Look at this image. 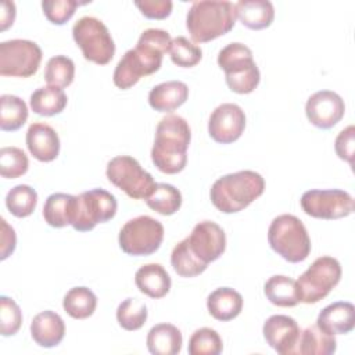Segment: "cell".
Returning <instances> with one entry per match:
<instances>
[{"instance_id":"obj_13","label":"cell","mask_w":355,"mask_h":355,"mask_svg":"<svg viewBox=\"0 0 355 355\" xmlns=\"http://www.w3.org/2000/svg\"><path fill=\"white\" fill-rule=\"evenodd\" d=\"M302 211L316 219H341L354 212V198L340 189L308 190L300 200Z\"/></svg>"},{"instance_id":"obj_2","label":"cell","mask_w":355,"mask_h":355,"mask_svg":"<svg viewBox=\"0 0 355 355\" xmlns=\"http://www.w3.org/2000/svg\"><path fill=\"white\" fill-rule=\"evenodd\" d=\"M191 132L187 121L179 115L164 116L155 130L151 159L158 171L168 175L179 173L187 164V148Z\"/></svg>"},{"instance_id":"obj_4","label":"cell","mask_w":355,"mask_h":355,"mask_svg":"<svg viewBox=\"0 0 355 355\" xmlns=\"http://www.w3.org/2000/svg\"><path fill=\"white\" fill-rule=\"evenodd\" d=\"M236 8L230 1H194L186 15V28L196 43L211 42L236 24Z\"/></svg>"},{"instance_id":"obj_25","label":"cell","mask_w":355,"mask_h":355,"mask_svg":"<svg viewBox=\"0 0 355 355\" xmlns=\"http://www.w3.org/2000/svg\"><path fill=\"white\" fill-rule=\"evenodd\" d=\"M183 337L180 330L171 323H159L147 334V348L153 355H176L180 352Z\"/></svg>"},{"instance_id":"obj_44","label":"cell","mask_w":355,"mask_h":355,"mask_svg":"<svg viewBox=\"0 0 355 355\" xmlns=\"http://www.w3.org/2000/svg\"><path fill=\"white\" fill-rule=\"evenodd\" d=\"M15 244H17V236L15 232L12 229V226H10L4 218H1V233H0V258L6 259L8 255H11L15 250Z\"/></svg>"},{"instance_id":"obj_28","label":"cell","mask_w":355,"mask_h":355,"mask_svg":"<svg viewBox=\"0 0 355 355\" xmlns=\"http://www.w3.org/2000/svg\"><path fill=\"white\" fill-rule=\"evenodd\" d=\"M68 98L61 87L57 86H43L36 89L29 98V105L32 111L42 116H53L64 111Z\"/></svg>"},{"instance_id":"obj_26","label":"cell","mask_w":355,"mask_h":355,"mask_svg":"<svg viewBox=\"0 0 355 355\" xmlns=\"http://www.w3.org/2000/svg\"><path fill=\"white\" fill-rule=\"evenodd\" d=\"M337 341L334 334H329L316 324L301 330L295 354L301 355H330L334 354Z\"/></svg>"},{"instance_id":"obj_30","label":"cell","mask_w":355,"mask_h":355,"mask_svg":"<svg viewBox=\"0 0 355 355\" xmlns=\"http://www.w3.org/2000/svg\"><path fill=\"white\" fill-rule=\"evenodd\" d=\"M62 306L71 318L86 319L94 313L97 306V297L87 287H73L65 294Z\"/></svg>"},{"instance_id":"obj_41","label":"cell","mask_w":355,"mask_h":355,"mask_svg":"<svg viewBox=\"0 0 355 355\" xmlns=\"http://www.w3.org/2000/svg\"><path fill=\"white\" fill-rule=\"evenodd\" d=\"M79 4L76 0H43L42 8L51 24L64 25L73 17Z\"/></svg>"},{"instance_id":"obj_40","label":"cell","mask_w":355,"mask_h":355,"mask_svg":"<svg viewBox=\"0 0 355 355\" xmlns=\"http://www.w3.org/2000/svg\"><path fill=\"white\" fill-rule=\"evenodd\" d=\"M22 324V312L18 304L6 295L0 297V333L4 337L14 336Z\"/></svg>"},{"instance_id":"obj_11","label":"cell","mask_w":355,"mask_h":355,"mask_svg":"<svg viewBox=\"0 0 355 355\" xmlns=\"http://www.w3.org/2000/svg\"><path fill=\"white\" fill-rule=\"evenodd\" d=\"M105 173L114 186L123 190L130 198L135 200H146L157 184L153 176L144 171L133 157L129 155H118L110 159Z\"/></svg>"},{"instance_id":"obj_36","label":"cell","mask_w":355,"mask_h":355,"mask_svg":"<svg viewBox=\"0 0 355 355\" xmlns=\"http://www.w3.org/2000/svg\"><path fill=\"white\" fill-rule=\"evenodd\" d=\"M75 78V64L67 55H54L46 64L44 79L49 85L57 87H67Z\"/></svg>"},{"instance_id":"obj_39","label":"cell","mask_w":355,"mask_h":355,"mask_svg":"<svg viewBox=\"0 0 355 355\" xmlns=\"http://www.w3.org/2000/svg\"><path fill=\"white\" fill-rule=\"evenodd\" d=\"M29 161L18 147H3L0 150V175L6 179H15L26 173Z\"/></svg>"},{"instance_id":"obj_27","label":"cell","mask_w":355,"mask_h":355,"mask_svg":"<svg viewBox=\"0 0 355 355\" xmlns=\"http://www.w3.org/2000/svg\"><path fill=\"white\" fill-rule=\"evenodd\" d=\"M76 196L67 193L50 194L43 205V218L51 227H64L72 223Z\"/></svg>"},{"instance_id":"obj_45","label":"cell","mask_w":355,"mask_h":355,"mask_svg":"<svg viewBox=\"0 0 355 355\" xmlns=\"http://www.w3.org/2000/svg\"><path fill=\"white\" fill-rule=\"evenodd\" d=\"M15 19V4L12 1H3L0 11V22L1 31H6L8 26L14 24Z\"/></svg>"},{"instance_id":"obj_31","label":"cell","mask_w":355,"mask_h":355,"mask_svg":"<svg viewBox=\"0 0 355 355\" xmlns=\"http://www.w3.org/2000/svg\"><path fill=\"white\" fill-rule=\"evenodd\" d=\"M28 119V107L22 98L12 94L0 97V129L4 132L18 130Z\"/></svg>"},{"instance_id":"obj_15","label":"cell","mask_w":355,"mask_h":355,"mask_svg":"<svg viewBox=\"0 0 355 355\" xmlns=\"http://www.w3.org/2000/svg\"><path fill=\"white\" fill-rule=\"evenodd\" d=\"M245 114L237 104L223 103L218 105L208 121L209 136L220 144L236 141L244 132Z\"/></svg>"},{"instance_id":"obj_1","label":"cell","mask_w":355,"mask_h":355,"mask_svg":"<svg viewBox=\"0 0 355 355\" xmlns=\"http://www.w3.org/2000/svg\"><path fill=\"white\" fill-rule=\"evenodd\" d=\"M171 35L164 29L150 28L141 32L135 49L128 50L114 71V85L126 90L135 86L141 76L155 73L162 64V57L169 51Z\"/></svg>"},{"instance_id":"obj_35","label":"cell","mask_w":355,"mask_h":355,"mask_svg":"<svg viewBox=\"0 0 355 355\" xmlns=\"http://www.w3.org/2000/svg\"><path fill=\"white\" fill-rule=\"evenodd\" d=\"M116 320L119 326L128 331L139 330L147 320V306L137 298L123 300L116 309Z\"/></svg>"},{"instance_id":"obj_33","label":"cell","mask_w":355,"mask_h":355,"mask_svg":"<svg viewBox=\"0 0 355 355\" xmlns=\"http://www.w3.org/2000/svg\"><path fill=\"white\" fill-rule=\"evenodd\" d=\"M171 265L182 277H194L207 269V263L201 262L189 248L186 239L179 241L171 254Z\"/></svg>"},{"instance_id":"obj_18","label":"cell","mask_w":355,"mask_h":355,"mask_svg":"<svg viewBox=\"0 0 355 355\" xmlns=\"http://www.w3.org/2000/svg\"><path fill=\"white\" fill-rule=\"evenodd\" d=\"M26 147L40 162H51L60 154V137L47 123L36 122L28 128Z\"/></svg>"},{"instance_id":"obj_32","label":"cell","mask_w":355,"mask_h":355,"mask_svg":"<svg viewBox=\"0 0 355 355\" xmlns=\"http://www.w3.org/2000/svg\"><path fill=\"white\" fill-rule=\"evenodd\" d=\"M146 204L161 215H173L182 205V194L172 184L157 183L153 193L146 198Z\"/></svg>"},{"instance_id":"obj_20","label":"cell","mask_w":355,"mask_h":355,"mask_svg":"<svg viewBox=\"0 0 355 355\" xmlns=\"http://www.w3.org/2000/svg\"><path fill=\"white\" fill-rule=\"evenodd\" d=\"M31 336L37 345L53 348L62 341L65 336V323L58 313L43 311L32 319Z\"/></svg>"},{"instance_id":"obj_42","label":"cell","mask_w":355,"mask_h":355,"mask_svg":"<svg viewBox=\"0 0 355 355\" xmlns=\"http://www.w3.org/2000/svg\"><path fill=\"white\" fill-rule=\"evenodd\" d=\"M354 147H355V128L352 125L343 129L334 141V150L340 159L354 164Z\"/></svg>"},{"instance_id":"obj_43","label":"cell","mask_w":355,"mask_h":355,"mask_svg":"<svg viewBox=\"0 0 355 355\" xmlns=\"http://www.w3.org/2000/svg\"><path fill=\"white\" fill-rule=\"evenodd\" d=\"M135 6L150 19H164L171 15L173 4L171 0H144L136 1Z\"/></svg>"},{"instance_id":"obj_37","label":"cell","mask_w":355,"mask_h":355,"mask_svg":"<svg viewBox=\"0 0 355 355\" xmlns=\"http://www.w3.org/2000/svg\"><path fill=\"white\" fill-rule=\"evenodd\" d=\"M187 349L190 355H219L223 349V343L216 330L201 327L191 334Z\"/></svg>"},{"instance_id":"obj_38","label":"cell","mask_w":355,"mask_h":355,"mask_svg":"<svg viewBox=\"0 0 355 355\" xmlns=\"http://www.w3.org/2000/svg\"><path fill=\"white\" fill-rule=\"evenodd\" d=\"M168 53L172 62L182 68H191L197 65L202 58V51L200 46L194 44L184 36H178L172 39Z\"/></svg>"},{"instance_id":"obj_34","label":"cell","mask_w":355,"mask_h":355,"mask_svg":"<svg viewBox=\"0 0 355 355\" xmlns=\"http://www.w3.org/2000/svg\"><path fill=\"white\" fill-rule=\"evenodd\" d=\"M36 204L37 193L28 184H18L6 196V207L17 218L29 216L35 211Z\"/></svg>"},{"instance_id":"obj_17","label":"cell","mask_w":355,"mask_h":355,"mask_svg":"<svg viewBox=\"0 0 355 355\" xmlns=\"http://www.w3.org/2000/svg\"><path fill=\"white\" fill-rule=\"evenodd\" d=\"M263 338L276 352L291 355L297 351V343L301 329L295 319L287 315L269 316L262 327Z\"/></svg>"},{"instance_id":"obj_6","label":"cell","mask_w":355,"mask_h":355,"mask_svg":"<svg viewBox=\"0 0 355 355\" xmlns=\"http://www.w3.org/2000/svg\"><path fill=\"white\" fill-rule=\"evenodd\" d=\"M218 65L225 71L227 87L237 94H248L259 85L261 73L252 51L243 43L234 42L225 46L218 54Z\"/></svg>"},{"instance_id":"obj_7","label":"cell","mask_w":355,"mask_h":355,"mask_svg":"<svg viewBox=\"0 0 355 355\" xmlns=\"http://www.w3.org/2000/svg\"><path fill=\"white\" fill-rule=\"evenodd\" d=\"M341 279V265L333 257H319L298 277V300L304 304H316L338 284Z\"/></svg>"},{"instance_id":"obj_23","label":"cell","mask_w":355,"mask_h":355,"mask_svg":"<svg viewBox=\"0 0 355 355\" xmlns=\"http://www.w3.org/2000/svg\"><path fill=\"white\" fill-rule=\"evenodd\" d=\"M209 315L220 322H229L237 318L243 309V297L230 287H219L207 298Z\"/></svg>"},{"instance_id":"obj_5","label":"cell","mask_w":355,"mask_h":355,"mask_svg":"<svg viewBox=\"0 0 355 355\" xmlns=\"http://www.w3.org/2000/svg\"><path fill=\"white\" fill-rule=\"evenodd\" d=\"M270 248L291 263L302 262L311 252V239L304 223L291 214L276 216L268 229Z\"/></svg>"},{"instance_id":"obj_29","label":"cell","mask_w":355,"mask_h":355,"mask_svg":"<svg viewBox=\"0 0 355 355\" xmlns=\"http://www.w3.org/2000/svg\"><path fill=\"white\" fill-rule=\"evenodd\" d=\"M263 293L270 304L276 306H295L298 300L297 282L288 276L275 275L265 282Z\"/></svg>"},{"instance_id":"obj_3","label":"cell","mask_w":355,"mask_h":355,"mask_svg":"<svg viewBox=\"0 0 355 355\" xmlns=\"http://www.w3.org/2000/svg\"><path fill=\"white\" fill-rule=\"evenodd\" d=\"M263 190V178L255 171L245 169L216 179L211 187L209 197L220 212L236 214L261 197Z\"/></svg>"},{"instance_id":"obj_22","label":"cell","mask_w":355,"mask_h":355,"mask_svg":"<svg viewBox=\"0 0 355 355\" xmlns=\"http://www.w3.org/2000/svg\"><path fill=\"white\" fill-rule=\"evenodd\" d=\"M135 283L140 293L150 298H162L171 290V276L159 263H147L137 269Z\"/></svg>"},{"instance_id":"obj_19","label":"cell","mask_w":355,"mask_h":355,"mask_svg":"<svg viewBox=\"0 0 355 355\" xmlns=\"http://www.w3.org/2000/svg\"><path fill=\"white\" fill-rule=\"evenodd\" d=\"M316 326L329 334H347L355 327V306L348 301H337L324 306Z\"/></svg>"},{"instance_id":"obj_14","label":"cell","mask_w":355,"mask_h":355,"mask_svg":"<svg viewBox=\"0 0 355 355\" xmlns=\"http://www.w3.org/2000/svg\"><path fill=\"white\" fill-rule=\"evenodd\" d=\"M190 251L204 263L216 261L226 248V234L223 229L212 222H198L189 237H186Z\"/></svg>"},{"instance_id":"obj_24","label":"cell","mask_w":355,"mask_h":355,"mask_svg":"<svg viewBox=\"0 0 355 355\" xmlns=\"http://www.w3.org/2000/svg\"><path fill=\"white\" fill-rule=\"evenodd\" d=\"M234 8L240 22L254 31L270 26L275 18L273 4L268 0H240L234 4Z\"/></svg>"},{"instance_id":"obj_16","label":"cell","mask_w":355,"mask_h":355,"mask_svg":"<svg viewBox=\"0 0 355 355\" xmlns=\"http://www.w3.org/2000/svg\"><path fill=\"white\" fill-rule=\"evenodd\" d=\"M345 112L344 100L331 90H319L309 96L305 104L308 121L320 129H330L337 125Z\"/></svg>"},{"instance_id":"obj_10","label":"cell","mask_w":355,"mask_h":355,"mask_svg":"<svg viewBox=\"0 0 355 355\" xmlns=\"http://www.w3.org/2000/svg\"><path fill=\"white\" fill-rule=\"evenodd\" d=\"M118 202L114 194L103 189L80 193L75 200L71 226L78 232H89L98 223L108 222L116 214Z\"/></svg>"},{"instance_id":"obj_12","label":"cell","mask_w":355,"mask_h":355,"mask_svg":"<svg viewBox=\"0 0 355 355\" xmlns=\"http://www.w3.org/2000/svg\"><path fill=\"white\" fill-rule=\"evenodd\" d=\"M42 49L32 40L11 39L0 43V75L29 78L39 69Z\"/></svg>"},{"instance_id":"obj_9","label":"cell","mask_w":355,"mask_h":355,"mask_svg":"<svg viewBox=\"0 0 355 355\" xmlns=\"http://www.w3.org/2000/svg\"><path fill=\"white\" fill-rule=\"evenodd\" d=\"M164 240V226L159 220L140 215L128 220L119 230L121 250L133 257H146L154 254Z\"/></svg>"},{"instance_id":"obj_8","label":"cell","mask_w":355,"mask_h":355,"mask_svg":"<svg viewBox=\"0 0 355 355\" xmlns=\"http://www.w3.org/2000/svg\"><path fill=\"white\" fill-rule=\"evenodd\" d=\"M72 36L87 61L105 65L112 60L115 54V43L108 28L98 18H79L72 28Z\"/></svg>"},{"instance_id":"obj_21","label":"cell","mask_w":355,"mask_h":355,"mask_svg":"<svg viewBox=\"0 0 355 355\" xmlns=\"http://www.w3.org/2000/svg\"><path fill=\"white\" fill-rule=\"evenodd\" d=\"M189 87L180 80H168L154 86L148 93V104L158 112H172L186 103Z\"/></svg>"}]
</instances>
